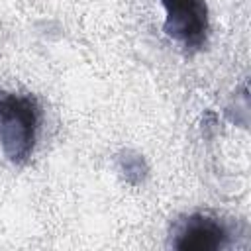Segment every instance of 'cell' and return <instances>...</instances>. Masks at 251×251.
<instances>
[{
  "label": "cell",
  "instance_id": "cell-1",
  "mask_svg": "<svg viewBox=\"0 0 251 251\" xmlns=\"http://www.w3.org/2000/svg\"><path fill=\"white\" fill-rule=\"evenodd\" d=\"M41 110L33 96L0 90V147L12 165H25L33 155Z\"/></svg>",
  "mask_w": 251,
  "mask_h": 251
},
{
  "label": "cell",
  "instance_id": "cell-2",
  "mask_svg": "<svg viewBox=\"0 0 251 251\" xmlns=\"http://www.w3.org/2000/svg\"><path fill=\"white\" fill-rule=\"evenodd\" d=\"M165 8V33L186 51H198L208 35V8L204 0H161Z\"/></svg>",
  "mask_w": 251,
  "mask_h": 251
},
{
  "label": "cell",
  "instance_id": "cell-3",
  "mask_svg": "<svg viewBox=\"0 0 251 251\" xmlns=\"http://www.w3.org/2000/svg\"><path fill=\"white\" fill-rule=\"evenodd\" d=\"M226 241L227 231L222 222L206 214H192L178 224L173 247L178 251H216Z\"/></svg>",
  "mask_w": 251,
  "mask_h": 251
}]
</instances>
